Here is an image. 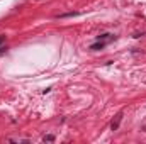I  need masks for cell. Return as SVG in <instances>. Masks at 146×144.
Segmentation results:
<instances>
[{
	"mask_svg": "<svg viewBox=\"0 0 146 144\" xmlns=\"http://www.w3.org/2000/svg\"><path fill=\"white\" fill-rule=\"evenodd\" d=\"M121 120H122V114H117V115H115V119H114V120H112V124H110V129H112V131H117V129H119Z\"/></svg>",
	"mask_w": 146,
	"mask_h": 144,
	"instance_id": "6da1fadb",
	"label": "cell"
},
{
	"mask_svg": "<svg viewBox=\"0 0 146 144\" xmlns=\"http://www.w3.org/2000/svg\"><path fill=\"white\" fill-rule=\"evenodd\" d=\"M104 46H106V42H97V44H92L90 49H102Z\"/></svg>",
	"mask_w": 146,
	"mask_h": 144,
	"instance_id": "7a4b0ae2",
	"label": "cell"
},
{
	"mask_svg": "<svg viewBox=\"0 0 146 144\" xmlns=\"http://www.w3.org/2000/svg\"><path fill=\"white\" fill-rule=\"evenodd\" d=\"M53 139H54L53 136H46V137H44V141H53Z\"/></svg>",
	"mask_w": 146,
	"mask_h": 144,
	"instance_id": "3957f363",
	"label": "cell"
},
{
	"mask_svg": "<svg viewBox=\"0 0 146 144\" xmlns=\"http://www.w3.org/2000/svg\"><path fill=\"white\" fill-rule=\"evenodd\" d=\"M2 41H3V37H2V36H0V44H2Z\"/></svg>",
	"mask_w": 146,
	"mask_h": 144,
	"instance_id": "277c9868",
	"label": "cell"
}]
</instances>
